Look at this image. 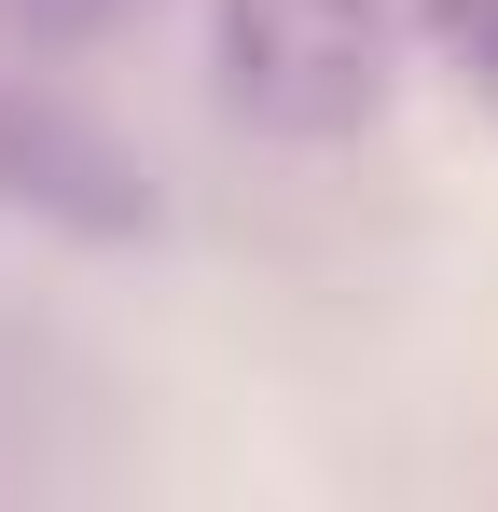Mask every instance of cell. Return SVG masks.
I'll list each match as a JSON object with an SVG mask.
<instances>
[{"mask_svg":"<svg viewBox=\"0 0 498 512\" xmlns=\"http://www.w3.org/2000/svg\"><path fill=\"white\" fill-rule=\"evenodd\" d=\"M208 84L249 139H360L402 84L388 0H208Z\"/></svg>","mask_w":498,"mask_h":512,"instance_id":"obj_1","label":"cell"},{"mask_svg":"<svg viewBox=\"0 0 498 512\" xmlns=\"http://www.w3.org/2000/svg\"><path fill=\"white\" fill-rule=\"evenodd\" d=\"M0 194L42 208V222H70V236H139L153 222V180L97 125H70L56 97H0Z\"/></svg>","mask_w":498,"mask_h":512,"instance_id":"obj_2","label":"cell"},{"mask_svg":"<svg viewBox=\"0 0 498 512\" xmlns=\"http://www.w3.org/2000/svg\"><path fill=\"white\" fill-rule=\"evenodd\" d=\"M415 28H429V70H457V97L498 111V0H415Z\"/></svg>","mask_w":498,"mask_h":512,"instance_id":"obj_3","label":"cell"},{"mask_svg":"<svg viewBox=\"0 0 498 512\" xmlns=\"http://www.w3.org/2000/svg\"><path fill=\"white\" fill-rule=\"evenodd\" d=\"M0 14H14L28 42H97V28H111L125 0H0Z\"/></svg>","mask_w":498,"mask_h":512,"instance_id":"obj_4","label":"cell"}]
</instances>
